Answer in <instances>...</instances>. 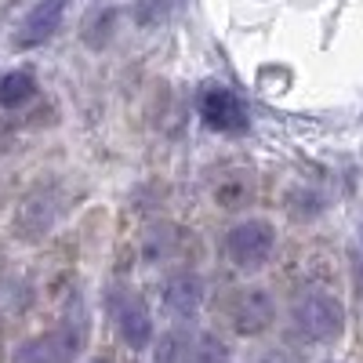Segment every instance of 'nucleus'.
<instances>
[{
	"instance_id": "39448f33",
	"label": "nucleus",
	"mask_w": 363,
	"mask_h": 363,
	"mask_svg": "<svg viewBox=\"0 0 363 363\" xmlns=\"http://www.w3.org/2000/svg\"><path fill=\"white\" fill-rule=\"evenodd\" d=\"M200 120L218 135H244L251 128V109L233 87L207 84L200 91Z\"/></svg>"
},
{
	"instance_id": "423d86ee",
	"label": "nucleus",
	"mask_w": 363,
	"mask_h": 363,
	"mask_svg": "<svg viewBox=\"0 0 363 363\" xmlns=\"http://www.w3.org/2000/svg\"><path fill=\"white\" fill-rule=\"evenodd\" d=\"M225 316H229V327L240 338H258L272 327V320H277V298L265 287H240L229 298Z\"/></svg>"
},
{
	"instance_id": "6e6552de",
	"label": "nucleus",
	"mask_w": 363,
	"mask_h": 363,
	"mask_svg": "<svg viewBox=\"0 0 363 363\" xmlns=\"http://www.w3.org/2000/svg\"><path fill=\"white\" fill-rule=\"evenodd\" d=\"M207 298L203 277L196 269H171L160 280V306L171 320H193Z\"/></svg>"
},
{
	"instance_id": "20e7f679",
	"label": "nucleus",
	"mask_w": 363,
	"mask_h": 363,
	"mask_svg": "<svg viewBox=\"0 0 363 363\" xmlns=\"http://www.w3.org/2000/svg\"><path fill=\"white\" fill-rule=\"evenodd\" d=\"M222 251H225V262L251 277V272H262L272 258H277V225L265 222V218H240L225 240H222Z\"/></svg>"
},
{
	"instance_id": "9d476101",
	"label": "nucleus",
	"mask_w": 363,
	"mask_h": 363,
	"mask_svg": "<svg viewBox=\"0 0 363 363\" xmlns=\"http://www.w3.org/2000/svg\"><path fill=\"white\" fill-rule=\"evenodd\" d=\"M102 363H109V359H102Z\"/></svg>"
},
{
	"instance_id": "0eeeda50",
	"label": "nucleus",
	"mask_w": 363,
	"mask_h": 363,
	"mask_svg": "<svg viewBox=\"0 0 363 363\" xmlns=\"http://www.w3.org/2000/svg\"><path fill=\"white\" fill-rule=\"evenodd\" d=\"M69 4H73V0H37V4L22 15L11 44H15L18 51H29V48H40V44L55 40L58 29L66 26Z\"/></svg>"
},
{
	"instance_id": "f257e3e1",
	"label": "nucleus",
	"mask_w": 363,
	"mask_h": 363,
	"mask_svg": "<svg viewBox=\"0 0 363 363\" xmlns=\"http://www.w3.org/2000/svg\"><path fill=\"white\" fill-rule=\"evenodd\" d=\"M87 342H91L87 313H77V316L69 313L55 327L18 342L15 352H11V363H80L84 352H87Z\"/></svg>"
},
{
	"instance_id": "f03ea898",
	"label": "nucleus",
	"mask_w": 363,
	"mask_h": 363,
	"mask_svg": "<svg viewBox=\"0 0 363 363\" xmlns=\"http://www.w3.org/2000/svg\"><path fill=\"white\" fill-rule=\"evenodd\" d=\"M291 327L313 345H330L345 335V306L330 291H306L291 306Z\"/></svg>"
},
{
	"instance_id": "1a4fd4ad",
	"label": "nucleus",
	"mask_w": 363,
	"mask_h": 363,
	"mask_svg": "<svg viewBox=\"0 0 363 363\" xmlns=\"http://www.w3.org/2000/svg\"><path fill=\"white\" fill-rule=\"evenodd\" d=\"M37 99V77L29 69H11L0 77V109H22Z\"/></svg>"
},
{
	"instance_id": "7ed1b4c3",
	"label": "nucleus",
	"mask_w": 363,
	"mask_h": 363,
	"mask_svg": "<svg viewBox=\"0 0 363 363\" xmlns=\"http://www.w3.org/2000/svg\"><path fill=\"white\" fill-rule=\"evenodd\" d=\"M106 313H109V323L116 327L120 342H124L131 352H145L157 345V323H153V309L149 301L128 287V284H116L106 291Z\"/></svg>"
}]
</instances>
